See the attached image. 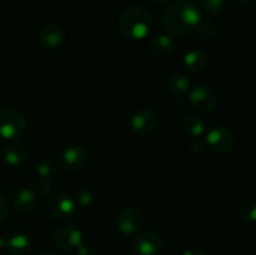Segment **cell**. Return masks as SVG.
<instances>
[{"mask_svg":"<svg viewBox=\"0 0 256 255\" xmlns=\"http://www.w3.org/2000/svg\"><path fill=\"white\" fill-rule=\"evenodd\" d=\"M239 2H242V4H248V2H250L252 0H238Z\"/></svg>","mask_w":256,"mask_h":255,"instance_id":"obj_33","label":"cell"},{"mask_svg":"<svg viewBox=\"0 0 256 255\" xmlns=\"http://www.w3.org/2000/svg\"><path fill=\"white\" fill-rule=\"evenodd\" d=\"M150 48L156 55L168 58L174 52V42L168 34H156L150 39Z\"/></svg>","mask_w":256,"mask_h":255,"instance_id":"obj_16","label":"cell"},{"mask_svg":"<svg viewBox=\"0 0 256 255\" xmlns=\"http://www.w3.org/2000/svg\"><path fill=\"white\" fill-rule=\"evenodd\" d=\"M48 210L56 219H66L75 212V202L70 195L58 192L48 198Z\"/></svg>","mask_w":256,"mask_h":255,"instance_id":"obj_9","label":"cell"},{"mask_svg":"<svg viewBox=\"0 0 256 255\" xmlns=\"http://www.w3.org/2000/svg\"><path fill=\"white\" fill-rule=\"evenodd\" d=\"M88 162V152L82 145H70L60 155V164L68 170H79Z\"/></svg>","mask_w":256,"mask_h":255,"instance_id":"obj_11","label":"cell"},{"mask_svg":"<svg viewBox=\"0 0 256 255\" xmlns=\"http://www.w3.org/2000/svg\"><path fill=\"white\" fill-rule=\"evenodd\" d=\"M5 162L12 166L22 165L26 160V150L20 144H9L2 150Z\"/></svg>","mask_w":256,"mask_h":255,"instance_id":"obj_17","label":"cell"},{"mask_svg":"<svg viewBox=\"0 0 256 255\" xmlns=\"http://www.w3.org/2000/svg\"><path fill=\"white\" fill-rule=\"evenodd\" d=\"M199 32L204 39H212V38L216 35V30L214 29L212 24L209 22H204V24H200L199 26Z\"/></svg>","mask_w":256,"mask_h":255,"instance_id":"obj_26","label":"cell"},{"mask_svg":"<svg viewBox=\"0 0 256 255\" xmlns=\"http://www.w3.org/2000/svg\"><path fill=\"white\" fill-rule=\"evenodd\" d=\"M154 2H159V4H166V2H170L172 0H154Z\"/></svg>","mask_w":256,"mask_h":255,"instance_id":"obj_31","label":"cell"},{"mask_svg":"<svg viewBox=\"0 0 256 255\" xmlns=\"http://www.w3.org/2000/svg\"><path fill=\"white\" fill-rule=\"evenodd\" d=\"M5 246V240L2 239V236H0V249Z\"/></svg>","mask_w":256,"mask_h":255,"instance_id":"obj_32","label":"cell"},{"mask_svg":"<svg viewBox=\"0 0 256 255\" xmlns=\"http://www.w3.org/2000/svg\"><path fill=\"white\" fill-rule=\"evenodd\" d=\"M32 246V239L28 234L16 232L5 242V248L12 255H22L26 252Z\"/></svg>","mask_w":256,"mask_h":255,"instance_id":"obj_15","label":"cell"},{"mask_svg":"<svg viewBox=\"0 0 256 255\" xmlns=\"http://www.w3.org/2000/svg\"><path fill=\"white\" fill-rule=\"evenodd\" d=\"M9 214V208H8V202L2 194H0V222H4Z\"/></svg>","mask_w":256,"mask_h":255,"instance_id":"obj_28","label":"cell"},{"mask_svg":"<svg viewBox=\"0 0 256 255\" xmlns=\"http://www.w3.org/2000/svg\"><path fill=\"white\" fill-rule=\"evenodd\" d=\"M38 255H58V254H55V252H39Z\"/></svg>","mask_w":256,"mask_h":255,"instance_id":"obj_30","label":"cell"},{"mask_svg":"<svg viewBox=\"0 0 256 255\" xmlns=\"http://www.w3.org/2000/svg\"><path fill=\"white\" fill-rule=\"evenodd\" d=\"M242 218L245 222L248 224H252L256 220V202L254 199L248 200L242 208Z\"/></svg>","mask_w":256,"mask_h":255,"instance_id":"obj_21","label":"cell"},{"mask_svg":"<svg viewBox=\"0 0 256 255\" xmlns=\"http://www.w3.org/2000/svg\"><path fill=\"white\" fill-rule=\"evenodd\" d=\"M26 132V120L16 109H0V136L8 140L20 139Z\"/></svg>","mask_w":256,"mask_h":255,"instance_id":"obj_3","label":"cell"},{"mask_svg":"<svg viewBox=\"0 0 256 255\" xmlns=\"http://www.w3.org/2000/svg\"><path fill=\"white\" fill-rule=\"evenodd\" d=\"M65 39V32L62 25L56 22H49L44 25L40 32V42L42 45L46 49L54 50L62 46Z\"/></svg>","mask_w":256,"mask_h":255,"instance_id":"obj_12","label":"cell"},{"mask_svg":"<svg viewBox=\"0 0 256 255\" xmlns=\"http://www.w3.org/2000/svg\"><path fill=\"white\" fill-rule=\"evenodd\" d=\"M38 196L32 190L22 189L15 195L14 209L20 215H29L38 208Z\"/></svg>","mask_w":256,"mask_h":255,"instance_id":"obj_13","label":"cell"},{"mask_svg":"<svg viewBox=\"0 0 256 255\" xmlns=\"http://www.w3.org/2000/svg\"><path fill=\"white\" fill-rule=\"evenodd\" d=\"M58 172L56 162L52 159H42L36 164V172L40 179H49Z\"/></svg>","mask_w":256,"mask_h":255,"instance_id":"obj_20","label":"cell"},{"mask_svg":"<svg viewBox=\"0 0 256 255\" xmlns=\"http://www.w3.org/2000/svg\"><path fill=\"white\" fill-rule=\"evenodd\" d=\"M136 255H138V254H136Z\"/></svg>","mask_w":256,"mask_h":255,"instance_id":"obj_34","label":"cell"},{"mask_svg":"<svg viewBox=\"0 0 256 255\" xmlns=\"http://www.w3.org/2000/svg\"><path fill=\"white\" fill-rule=\"evenodd\" d=\"M78 254L79 255H96L98 252L92 244H84V242H82V244L78 246Z\"/></svg>","mask_w":256,"mask_h":255,"instance_id":"obj_27","label":"cell"},{"mask_svg":"<svg viewBox=\"0 0 256 255\" xmlns=\"http://www.w3.org/2000/svg\"><path fill=\"white\" fill-rule=\"evenodd\" d=\"M54 242L64 250L78 249L82 242V234L74 225H62L54 232Z\"/></svg>","mask_w":256,"mask_h":255,"instance_id":"obj_10","label":"cell"},{"mask_svg":"<svg viewBox=\"0 0 256 255\" xmlns=\"http://www.w3.org/2000/svg\"><path fill=\"white\" fill-rule=\"evenodd\" d=\"M184 62L190 72L194 74H200L208 69L209 59H208V55L202 50L192 49L185 54Z\"/></svg>","mask_w":256,"mask_h":255,"instance_id":"obj_14","label":"cell"},{"mask_svg":"<svg viewBox=\"0 0 256 255\" xmlns=\"http://www.w3.org/2000/svg\"><path fill=\"white\" fill-rule=\"evenodd\" d=\"M152 14L145 8L134 5L122 12L119 18V29L125 38L142 40L149 35L152 29Z\"/></svg>","mask_w":256,"mask_h":255,"instance_id":"obj_2","label":"cell"},{"mask_svg":"<svg viewBox=\"0 0 256 255\" xmlns=\"http://www.w3.org/2000/svg\"><path fill=\"white\" fill-rule=\"evenodd\" d=\"M189 100L192 106L200 112H210L216 108L218 95L208 85H198L190 92Z\"/></svg>","mask_w":256,"mask_h":255,"instance_id":"obj_6","label":"cell"},{"mask_svg":"<svg viewBox=\"0 0 256 255\" xmlns=\"http://www.w3.org/2000/svg\"><path fill=\"white\" fill-rule=\"evenodd\" d=\"M182 255H206L205 252L200 248H190V249L185 250Z\"/></svg>","mask_w":256,"mask_h":255,"instance_id":"obj_29","label":"cell"},{"mask_svg":"<svg viewBox=\"0 0 256 255\" xmlns=\"http://www.w3.org/2000/svg\"><path fill=\"white\" fill-rule=\"evenodd\" d=\"M134 249L138 255H159L164 249V240L159 232L145 230L135 236Z\"/></svg>","mask_w":256,"mask_h":255,"instance_id":"obj_4","label":"cell"},{"mask_svg":"<svg viewBox=\"0 0 256 255\" xmlns=\"http://www.w3.org/2000/svg\"><path fill=\"white\" fill-rule=\"evenodd\" d=\"M182 126H184L185 132L192 136H202V132H205V122L200 116L194 114L188 115L182 122Z\"/></svg>","mask_w":256,"mask_h":255,"instance_id":"obj_18","label":"cell"},{"mask_svg":"<svg viewBox=\"0 0 256 255\" xmlns=\"http://www.w3.org/2000/svg\"><path fill=\"white\" fill-rule=\"evenodd\" d=\"M200 2L205 10H208L209 12H216L224 9L228 0H200Z\"/></svg>","mask_w":256,"mask_h":255,"instance_id":"obj_23","label":"cell"},{"mask_svg":"<svg viewBox=\"0 0 256 255\" xmlns=\"http://www.w3.org/2000/svg\"><path fill=\"white\" fill-rule=\"evenodd\" d=\"M168 88L174 95H182L189 90L190 82L182 74H174L168 80Z\"/></svg>","mask_w":256,"mask_h":255,"instance_id":"obj_19","label":"cell"},{"mask_svg":"<svg viewBox=\"0 0 256 255\" xmlns=\"http://www.w3.org/2000/svg\"><path fill=\"white\" fill-rule=\"evenodd\" d=\"M52 190V182H49V179H40L36 184V192L40 198H49L50 192Z\"/></svg>","mask_w":256,"mask_h":255,"instance_id":"obj_24","label":"cell"},{"mask_svg":"<svg viewBox=\"0 0 256 255\" xmlns=\"http://www.w3.org/2000/svg\"><path fill=\"white\" fill-rule=\"evenodd\" d=\"M206 146L208 145H206V142H205V139H202L200 136L194 138L189 144L190 152H192L194 154H202V152L206 149Z\"/></svg>","mask_w":256,"mask_h":255,"instance_id":"obj_25","label":"cell"},{"mask_svg":"<svg viewBox=\"0 0 256 255\" xmlns=\"http://www.w3.org/2000/svg\"><path fill=\"white\" fill-rule=\"evenodd\" d=\"M116 228L125 236H134L142 228V216L134 208H125L118 214Z\"/></svg>","mask_w":256,"mask_h":255,"instance_id":"obj_7","label":"cell"},{"mask_svg":"<svg viewBox=\"0 0 256 255\" xmlns=\"http://www.w3.org/2000/svg\"><path fill=\"white\" fill-rule=\"evenodd\" d=\"M94 192L89 189V188L84 186V188H80L78 190V194H76V202L80 206H84L88 208L94 202Z\"/></svg>","mask_w":256,"mask_h":255,"instance_id":"obj_22","label":"cell"},{"mask_svg":"<svg viewBox=\"0 0 256 255\" xmlns=\"http://www.w3.org/2000/svg\"><path fill=\"white\" fill-rule=\"evenodd\" d=\"M202 14L196 4L190 0H176L172 2L162 15V24L172 38L189 36L202 24Z\"/></svg>","mask_w":256,"mask_h":255,"instance_id":"obj_1","label":"cell"},{"mask_svg":"<svg viewBox=\"0 0 256 255\" xmlns=\"http://www.w3.org/2000/svg\"><path fill=\"white\" fill-rule=\"evenodd\" d=\"M206 145L220 154L230 152L235 146V135L225 126H215L206 135Z\"/></svg>","mask_w":256,"mask_h":255,"instance_id":"obj_5","label":"cell"},{"mask_svg":"<svg viewBox=\"0 0 256 255\" xmlns=\"http://www.w3.org/2000/svg\"><path fill=\"white\" fill-rule=\"evenodd\" d=\"M159 125V115L150 109L139 110L130 120V126L136 134L150 135Z\"/></svg>","mask_w":256,"mask_h":255,"instance_id":"obj_8","label":"cell"}]
</instances>
